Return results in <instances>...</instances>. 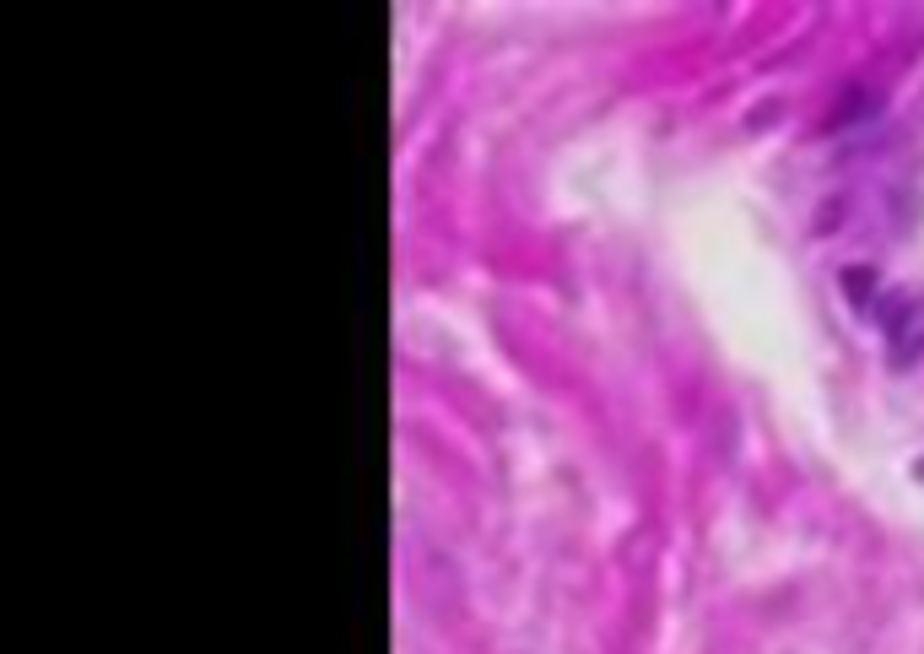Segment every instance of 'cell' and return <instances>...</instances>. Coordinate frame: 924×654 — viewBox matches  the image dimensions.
<instances>
[{
	"mask_svg": "<svg viewBox=\"0 0 924 654\" xmlns=\"http://www.w3.org/2000/svg\"><path fill=\"white\" fill-rule=\"evenodd\" d=\"M887 357L892 368H914L924 357V298H908L887 330Z\"/></svg>",
	"mask_w": 924,
	"mask_h": 654,
	"instance_id": "1",
	"label": "cell"
},
{
	"mask_svg": "<svg viewBox=\"0 0 924 654\" xmlns=\"http://www.w3.org/2000/svg\"><path fill=\"white\" fill-rule=\"evenodd\" d=\"M870 282H876V276H870L865 265H849V271H843V287H849V298H854V303H865V298H870Z\"/></svg>",
	"mask_w": 924,
	"mask_h": 654,
	"instance_id": "2",
	"label": "cell"
}]
</instances>
